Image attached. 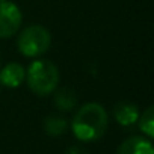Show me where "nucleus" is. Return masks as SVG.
<instances>
[{
	"label": "nucleus",
	"instance_id": "10",
	"mask_svg": "<svg viewBox=\"0 0 154 154\" xmlns=\"http://www.w3.org/2000/svg\"><path fill=\"white\" fill-rule=\"evenodd\" d=\"M139 121V128L142 130V133L151 139L154 136V107L152 106H148L146 110L137 118Z\"/></svg>",
	"mask_w": 154,
	"mask_h": 154
},
{
	"label": "nucleus",
	"instance_id": "5",
	"mask_svg": "<svg viewBox=\"0 0 154 154\" xmlns=\"http://www.w3.org/2000/svg\"><path fill=\"white\" fill-rule=\"evenodd\" d=\"M115 154H154V148L148 137L130 136L116 148Z\"/></svg>",
	"mask_w": 154,
	"mask_h": 154
},
{
	"label": "nucleus",
	"instance_id": "8",
	"mask_svg": "<svg viewBox=\"0 0 154 154\" xmlns=\"http://www.w3.org/2000/svg\"><path fill=\"white\" fill-rule=\"evenodd\" d=\"M42 127H44V131H45L48 136L57 137V136H62V134L66 131V128H68V121H66L65 118H62V116H54V115H53V116H48V118L44 119Z\"/></svg>",
	"mask_w": 154,
	"mask_h": 154
},
{
	"label": "nucleus",
	"instance_id": "6",
	"mask_svg": "<svg viewBox=\"0 0 154 154\" xmlns=\"http://www.w3.org/2000/svg\"><path fill=\"white\" fill-rule=\"evenodd\" d=\"M26 79V69L21 63L11 62L0 71V83L8 88H18Z\"/></svg>",
	"mask_w": 154,
	"mask_h": 154
},
{
	"label": "nucleus",
	"instance_id": "2",
	"mask_svg": "<svg viewBox=\"0 0 154 154\" xmlns=\"http://www.w3.org/2000/svg\"><path fill=\"white\" fill-rule=\"evenodd\" d=\"M26 80L33 94L45 97L53 94L57 88L59 69L48 59H36L26 71Z\"/></svg>",
	"mask_w": 154,
	"mask_h": 154
},
{
	"label": "nucleus",
	"instance_id": "7",
	"mask_svg": "<svg viewBox=\"0 0 154 154\" xmlns=\"http://www.w3.org/2000/svg\"><path fill=\"white\" fill-rule=\"evenodd\" d=\"M113 116L122 127H128V125H133L134 122H137L139 110H137L136 104H133L130 101H121L115 106Z\"/></svg>",
	"mask_w": 154,
	"mask_h": 154
},
{
	"label": "nucleus",
	"instance_id": "12",
	"mask_svg": "<svg viewBox=\"0 0 154 154\" xmlns=\"http://www.w3.org/2000/svg\"><path fill=\"white\" fill-rule=\"evenodd\" d=\"M0 2H5V0H0Z\"/></svg>",
	"mask_w": 154,
	"mask_h": 154
},
{
	"label": "nucleus",
	"instance_id": "11",
	"mask_svg": "<svg viewBox=\"0 0 154 154\" xmlns=\"http://www.w3.org/2000/svg\"><path fill=\"white\" fill-rule=\"evenodd\" d=\"M65 154H89L85 148H82V146H77V145H74V146H69L66 151H65Z\"/></svg>",
	"mask_w": 154,
	"mask_h": 154
},
{
	"label": "nucleus",
	"instance_id": "4",
	"mask_svg": "<svg viewBox=\"0 0 154 154\" xmlns=\"http://www.w3.org/2000/svg\"><path fill=\"white\" fill-rule=\"evenodd\" d=\"M23 15L20 8L12 2H0V38L6 39L14 36L21 26Z\"/></svg>",
	"mask_w": 154,
	"mask_h": 154
},
{
	"label": "nucleus",
	"instance_id": "9",
	"mask_svg": "<svg viewBox=\"0 0 154 154\" xmlns=\"http://www.w3.org/2000/svg\"><path fill=\"white\" fill-rule=\"evenodd\" d=\"M54 104L60 110H71L77 104V95L69 88H62L54 95Z\"/></svg>",
	"mask_w": 154,
	"mask_h": 154
},
{
	"label": "nucleus",
	"instance_id": "1",
	"mask_svg": "<svg viewBox=\"0 0 154 154\" xmlns=\"http://www.w3.org/2000/svg\"><path fill=\"white\" fill-rule=\"evenodd\" d=\"M109 125L104 107L98 103H86L75 112L71 121L74 136L82 142H94L103 137Z\"/></svg>",
	"mask_w": 154,
	"mask_h": 154
},
{
	"label": "nucleus",
	"instance_id": "3",
	"mask_svg": "<svg viewBox=\"0 0 154 154\" xmlns=\"http://www.w3.org/2000/svg\"><path fill=\"white\" fill-rule=\"evenodd\" d=\"M51 44V35L50 32L39 24L29 26L21 30L17 39L18 51L27 57H38L44 54Z\"/></svg>",
	"mask_w": 154,
	"mask_h": 154
}]
</instances>
